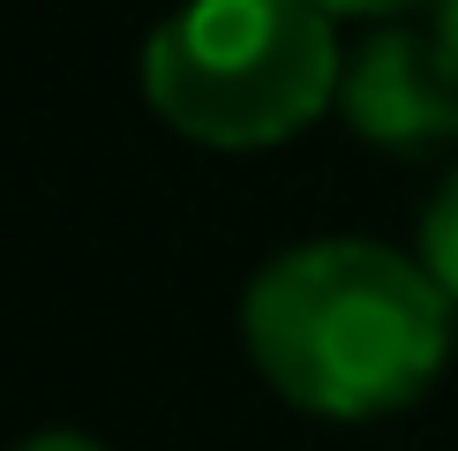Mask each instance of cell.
<instances>
[{"instance_id": "cell-2", "label": "cell", "mask_w": 458, "mask_h": 451, "mask_svg": "<svg viewBox=\"0 0 458 451\" xmlns=\"http://www.w3.org/2000/svg\"><path fill=\"white\" fill-rule=\"evenodd\" d=\"M338 15L309 0H203L150 30L143 98L174 136L211 150L285 143L338 106Z\"/></svg>"}, {"instance_id": "cell-1", "label": "cell", "mask_w": 458, "mask_h": 451, "mask_svg": "<svg viewBox=\"0 0 458 451\" xmlns=\"http://www.w3.org/2000/svg\"><path fill=\"white\" fill-rule=\"evenodd\" d=\"M458 309L421 256L323 234L271 256L241 294V346L285 406L316 421H376L444 376Z\"/></svg>"}, {"instance_id": "cell-4", "label": "cell", "mask_w": 458, "mask_h": 451, "mask_svg": "<svg viewBox=\"0 0 458 451\" xmlns=\"http://www.w3.org/2000/svg\"><path fill=\"white\" fill-rule=\"evenodd\" d=\"M413 256H421V271L444 286V301L458 309V166L436 181V196L421 203V249Z\"/></svg>"}, {"instance_id": "cell-5", "label": "cell", "mask_w": 458, "mask_h": 451, "mask_svg": "<svg viewBox=\"0 0 458 451\" xmlns=\"http://www.w3.org/2000/svg\"><path fill=\"white\" fill-rule=\"evenodd\" d=\"M8 451H106L98 437H83V429H38V437L8 444Z\"/></svg>"}, {"instance_id": "cell-3", "label": "cell", "mask_w": 458, "mask_h": 451, "mask_svg": "<svg viewBox=\"0 0 458 451\" xmlns=\"http://www.w3.org/2000/svg\"><path fill=\"white\" fill-rule=\"evenodd\" d=\"M338 113H346L353 136H369L384 150L458 143V68L444 61L428 23H384L346 53Z\"/></svg>"}, {"instance_id": "cell-6", "label": "cell", "mask_w": 458, "mask_h": 451, "mask_svg": "<svg viewBox=\"0 0 458 451\" xmlns=\"http://www.w3.org/2000/svg\"><path fill=\"white\" fill-rule=\"evenodd\" d=\"M428 38L444 46V61L458 68V0H451V8H436V15H428Z\"/></svg>"}]
</instances>
